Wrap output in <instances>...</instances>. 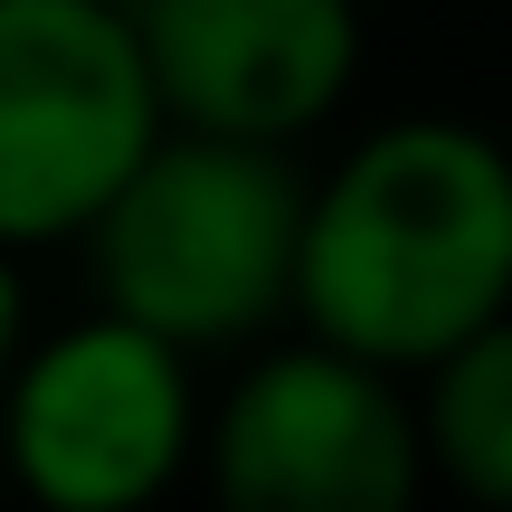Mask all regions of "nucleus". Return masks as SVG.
Instances as JSON below:
<instances>
[{
  "label": "nucleus",
  "mask_w": 512,
  "mask_h": 512,
  "mask_svg": "<svg viewBox=\"0 0 512 512\" xmlns=\"http://www.w3.org/2000/svg\"><path fill=\"white\" fill-rule=\"evenodd\" d=\"M171 133L124 0H0V238L38 247L95 228Z\"/></svg>",
  "instance_id": "nucleus-3"
},
{
  "label": "nucleus",
  "mask_w": 512,
  "mask_h": 512,
  "mask_svg": "<svg viewBox=\"0 0 512 512\" xmlns=\"http://www.w3.org/2000/svg\"><path fill=\"white\" fill-rule=\"evenodd\" d=\"M418 418L380 361L342 342L256 361L219 408V494L247 512H399L418 494Z\"/></svg>",
  "instance_id": "nucleus-5"
},
{
  "label": "nucleus",
  "mask_w": 512,
  "mask_h": 512,
  "mask_svg": "<svg viewBox=\"0 0 512 512\" xmlns=\"http://www.w3.org/2000/svg\"><path fill=\"white\" fill-rule=\"evenodd\" d=\"M313 190L285 171L275 143L247 133H162L133 181L95 209V275L105 304L171 342H238L294 304Z\"/></svg>",
  "instance_id": "nucleus-2"
},
{
  "label": "nucleus",
  "mask_w": 512,
  "mask_h": 512,
  "mask_svg": "<svg viewBox=\"0 0 512 512\" xmlns=\"http://www.w3.org/2000/svg\"><path fill=\"white\" fill-rule=\"evenodd\" d=\"M124 10H143V0H124Z\"/></svg>",
  "instance_id": "nucleus-9"
},
{
  "label": "nucleus",
  "mask_w": 512,
  "mask_h": 512,
  "mask_svg": "<svg viewBox=\"0 0 512 512\" xmlns=\"http://www.w3.org/2000/svg\"><path fill=\"white\" fill-rule=\"evenodd\" d=\"M427 446L437 465L484 503H512V313L456 342L437 361V399H427Z\"/></svg>",
  "instance_id": "nucleus-7"
},
{
  "label": "nucleus",
  "mask_w": 512,
  "mask_h": 512,
  "mask_svg": "<svg viewBox=\"0 0 512 512\" xmlns=\"http://www.w3.org/2000/svg\"><path fill=\"white\" fill-rule=\"evenodd\" d=\"M19 351V275H10V238H0V370Z\"/></svg>",
  "instance_id": "nucleus-8"
},
{
  "label": "nucleus",
  "mask_w": 512,
  "mask_h": 512,
  "mask_svg": "<svg viewBox=\"0 0 512 512\" xmlns=\"http://www.w3.org/2000/svg\"><path fill=\"white\" fill-rule=\"evenodd\" d=\"M294 304L361 361H446L512 304V152L475 124H389L313 190Z\"/></svg>",
  "instance_id": "nucleus-1"
},
{
  "label": "nucleus",
  "mask_w": 512,
  "mask_h": 512,
  "mask_svg": "<svg viewBox=\"0 0 512 512\" xmlns=\"http://www.w3.org/2000/svg\"><path fill=\"white\" fill-rule=\"evenodd\" d=\"M190 456V370L181 342L133 313L57 332L10 380V465L57 512H124L162 494Z\"/></svg>",
  "instance_id": "nucleus-4"
},
{
  "label": "nucleus",
  "mask_w": 512,
  "mask_h": 512,
  "mask_svg": "<svg viewBox=\"0 0 512 512\" xmlns=\"http://www.w3.org/2000/svg\"><path fill=\"white\" fill-rule=\"evenodd\" d=\"M133 19L171 124L247 133V143L323 124L361 57L351 0H143Z\"/></svg>",
  "instance_id": "nucleus-6"
}]
</instances>
